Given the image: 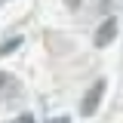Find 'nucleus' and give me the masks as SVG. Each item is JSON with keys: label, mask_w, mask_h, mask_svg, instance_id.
Instances as JSON below:
<instances>
[{"label": "nucleus", "mask_w": 123, "mask_h": 123, "mask_svg": "<svg viewBox=\"0 0 123 123\" xmlns=\"http://www.w3.org/2000/svg\"><path fill=\"white\" fill-rule=\"evenodd\" d=\"M80 3H83V0H65V6H68V9H77Z\"/></svg>", "instance_id": "obj_6"}, {"label": "nucleus", "mask_w": 123, "mask_h": 123, "mask_svg": "<svg viewBox=\"0 0 123 123\" xmlns=\"http://www.w3.org/2000/svg\"><path fill=\"white\" fill-rule=\"evenodd\" d=\"M105 89H108V83H105V80H95L89 89H86L83 102H80V117H92V114L98 111L102 98H105Z\"/></svg>", "instance_id": "obj_1"}, {"label": "nucleus", "mask_w": 123, "mask_h": 123, "mask_svg": "<svg viewBox=\"0 0 123 123\" xmlns=\"http://www.w3.org/2000/svg\"><path fill=\"white\" fill-rule=\"evenodd\" d=\"M46 123H71V117H68V114H59V117H49Z\"/></svg>", "instance_id": "obj_4"}, {"label": "nucleus", "mask_w": 123, "mask_h": 123, "mask_svg": "<svg viewBox=\"0 0 123 123\" xmlns=\"http://www.w3.org/2000/svg\"><path fill=\"white\" fill-rule=\"evenodd\" d=\"M117 28H120L117 15H108L105 22L98 25V31H95V37H92V43H95V46H108V43H114V37H117Z\"/></svg>", "instance_id": "obj_2"}, {"label": "nucleus", "mask_w": 123, "mask_h": 123, "mask_svg": "<svg viewBox=\"0 0 123 123\" xmlns=\"http://www.w3.org/2000/svg\"><path fill=\"white\" fill-rule=\"evenodd\" d=\"M22 43H25V37H22V34H12V37H9L6 43H0V59H6V55H12V52H15V49H18Z\"/></svg>", "instance_id": "obj_3"}, {"label": "nucleus", "mask_w": 123, "mask_h": 123, "mask_svg": "<svg viewBox=\"0 0 123 123\" xmlns=\"http://www.w3.org/2000/svg\"><path fill=\"white\" fill-rule=\"evenodd\" d=\"M15 123H37V120H34V114H18Z\"/></svg>", "instance_id": "obj_5"}, {"label": "nucleus", "mask_w": 123, "mask_h": 123, "mask_svg": "<svg viewBox=\"0 0 123 123\" xmlns=\"http://www.w3.org/2000/svg\"><path fill=\"white\" fill-rule=\"evenodd\" d=\"M6 83H9V74H6V71H0V89H3Z\"/></svg>", "instance_id": "obj_7"}]
</instances>
